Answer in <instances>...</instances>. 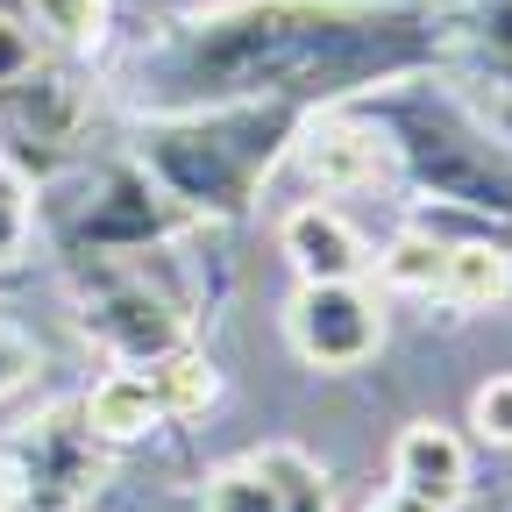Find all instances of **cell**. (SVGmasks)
<instances>
[{
	"label": "cell",
	"mask_w": 512,
	"mask_h": 512,
	"mask_svg": "<svg viewBox=\"0 0 512 512\" xmlns=\"http://www.w3.org/2000/svg\"><path fill=\"white\" fill-rule=\"evenodd\" d=\"M285 335L313 370H356L384 342V313L363 285H299V299L285 313Z\"/></svg>",
	"instance_id": "obj_1"
},
{
	"label": "cell",
	"mask_w": 512,
	"mask_h": 512,
	"mask_svg": "<svg viewBox=\"0 0 512 512\" xmlns=\"http://www.w3.org/2000/svg\"><path fill=\"white\" fill-rule=\"evenodd\" d=\"M200 512H328V477L299 448H256L207 477Z\"/></svg>",
	"instance_id": "obj_2"
},
{
	"label": "cell",
	"mask_w": 512,
	"mask_h": 512,
	"mask_svg": "<svg viewBox=\"0 0 512 512\" xmlns=\"http://www.w3.org/2000/svg\"><path fill=\"white\" fill-rule=\"evenodd\" d=\"M22 448H29V477H15V491L29 484L36 512H64L100 484V456H93V434L79 413H50Z\"/></svg>",
	"instance_id": "obj_3"
},
{
	"label": "cell",
	"mask_w": 512,
	"mask_h": 512,
	"mask_svg": "<svg viewBox=\"0 0 512 512\" xmlns=\"http://www.w3.org/2000/svg\"><path fill=\"white\" fill-rule=\"evenodd\" d=\"M392 477H399L392 491H406V498H420L434 512H456L463 491H470V456H463V441L448 434V427L413 420L399 434V448H392Z\"/></svg>",
	"instance_id": "obj_4"
},
{
	"label": "cell",
	"mask_w": 512,
	"mask_h": 512,
	"mask_svg": "<svg viewBox=\"0 0 512 512\" xmlns=\"http://www.w3.org/2000/svg\"><path fill=\"white\" fill-rule=\"evenodd\" d=\"M278 242H285V256L299 264L306 285H356L363 264H370L363 235H356L335 207H299V214H285Z\"/></svg>",
	"instance_id": "obj_5"
},
{
	"label": "cell",
	"mask_w": 512,
	"mask_h": 512,
	"mask_svg": "<svg viewBox=\"0 0 512 512\" xmlns=\"http://www.w3.org/2000/svg\"><path fill=\"white\" fill-rule=\"evenodd\" d=\"M299 171L320 192H356V185H370L384 171V143L370 136V128H356V121H320L299 143Z\"/></svg>",
	"instance_id": "obj_6"
},
{
	"label": "cell",
	"mask_w": 512,
	"mask_h": 512,
	"mask_svg": "<svg viewBox=\"0 0 512 512\" xmlns=\"http://www.w3.org/2000/svg\"><path fill=\"white\" fill-rule=\"evenodd\" d=\"M79 420H86L93 441H136V434H150L164 420V406H157V392H150L143 370H114V377H100L93 392H86Z\"/></svg>",
	"instance_id": "obj_7"
},
{
	"label": "cell",
	"mask_w": 512,
	"mask_h": 512,
	"mask_svg": "<svg viewBox=\"0 0 512 512\" xmlns=\"http://www.w3.org/2000/svg\"><path fill=\"white\" fill-rule=\"evenodd\" d=\"M512 292V256L505 249H484V242H456L441 264V299L456 306H498Z\"/></svg>",
	"instance_id": "obj_8"
},
{
	"label": "cell",
	"mask_w": 512,
	"mask_h": 512,
	"mask_svg": "<svg viewBox=\"0 0 512 512\" xmlns=\"http://www.w3.org/2000/svg\"><path fill=\"white\" fill-rule=\"evenodd\" d=\"M143 377H150V392H157L164 420H192V413L214 399V370H207L200 356H157Z\"/></svg>",
	"instance_id": "obj_9"
},
{
	"label": "cell",
	"mask_w": 512,
	"mask_h": 512,
	"mask_svg": "<svg viewBox=\"0 0 512 512\" xmlns=\"http://www.w3.org/2000/svg\"><path fill=\"white\" fill-rule=\"evenodd\" d=\"M29 22L64 50H93L100 29H107V8L100 0H29Z\"/></svg>",
	"instance_id": "obj_10"
},
{
	"label": "cell",
	"mask_w": 512,
	"mask_h": 512,
	"mask_svg": "<svg viewBox=\"0 0 512 512\" xmlns=\"http://www.w3.org/2000/svg\"><path fill=\"white\" fill-rule=\"evenodd\" d=\"M441 264H448V249L441 242H420V235H406V242H392V249L377 256L384 285H399V292H441Z\"/></svg>",
	"instance_id": "obj_11"
},
{
	"label": "cell",
	"mask_w": 512,
	"mask_h": 512,
	"mask_svg": "<svg viewBox=\"0 0 512 512\" xmlns=\"http://www.w3.org/2000/svg\"><path fill=\"white\" fill-rule=\"evenodd\" d=\"M29 249V185L0 164V264H15Z\"/></svg>",
	"instance_id": "obj_12"
},
{
	"label": "cell",
	"mask_w": 512,
	"mask_h": 512,
	"mask_svg": "<svg viewBox=\"0 0 512 512\" xmlns=\"http://www.w3.org/2000/svg\"><path fill=\"white\" fill-rule=\"evenodd\" d=\"M470 420H477L484 441L512 448V377H491V384H484V392L470 399Z\"/></svg>",
	"instance_id": "obj_13"
},
{
	"label": "cell",
	"mask_w": 512,
	"mask_h": 512,
	"mask_svg": "<svg viewBox=\"0 0 512 512\" xmlns=\"http://www.w3.org/2000/svg\"><path fill=\"white\" fill-rule=\"evenodd\" d=\"M29 370H36V342H29V335H15L8 320H0V399H8Z\"/></svg>",
	"instance_id": "obj_14"
},
{
	"label": "cell",
	"mask_w": 512,
	"mask_h": 512,
	"mask_svg": "<svg viewBox=\"0 0 512 512\" xmlns=\"http://www.w3.org/2000/svg\"><path fill=\"white\" fill-rule=\"evenodd\" d=\"M29 57H36L29 36H22L15 22H0V86H22V79H29Z\"/></svg>",
	"instance_id": "obj_15"
},
{
	"label": "cell",
	"mask_w": 512,
	"mask_h": 512,
	"mask_svg": "<svg viewBox=\"0 0 512 512\" xmlns=\"http://www.w3.org/2000/svg\"><path fill=\"white\" fill-rule=\"evenodd\" d=\"M370 512H434V505H420V498H406V491H384Z\"/></svg>",
	"instance_id": "obj_16"
},
{
	"label": "cell",
	"mask_w": 512,
	"mask_h": 512,
	"mask_svg": "<svg viewBox=\"0 0 512 512\" xmlns=\"http://www.w3.org/2000/svg\"><path fill=\"white\" fill-rule=\"evenodd\" d=\"M8 505H15V463L0 456V512H8Z\"/></svg>",
	"instance_id": "obj_17"
}]
</instances>
